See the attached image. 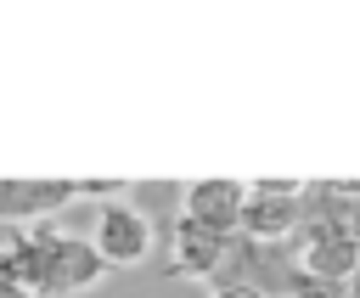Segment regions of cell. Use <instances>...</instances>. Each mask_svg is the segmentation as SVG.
<instances>
[{
    "label": "cell",
    "instance_id": "obj_8",
    "mask_svg": "<svg viewBox=\"0 0 360 298\" xmlns=\"http://www.w3.org/2000/svg\"><path fill=\"white\" fill-rule=\"evenodd\" d=\"M0 298H34V292H28V287H17V281L0 270Z\"/></svg>",
    "mask_w": 360,
    "mask_h": 298
},
{
    "label": "cell",
    "instance_id": "obj_6",
    "mask_svg": "<svg viewBox=\"0 0 360 298\" xmlns=\"http://www.w3.org/2000/svg\"><path fill=\"white\" fill-rule=\"evenodd\" d=\"M225 247H231V236H219V231L174 214V225H169V264L163 270L186 276V281H214L219 264H225Z\"/></svg>",
    "mask_w": 360,
    "mask_h": 298
},
{
    "label": "cell",
    "instance_id": "obj_2",
    "mask_svg": "<svg viewBox=\"0 0 360 298\" xmlns=\"http://www.w3.org/2000/svg\"><path fill=\"white\" fill-rule=\"evenodd\" d=\"M84 197H129V180H68V174H0V219L28 231L51 214H62L68 202Z\"/></svg>",
    "mask_w": 360,
    "mask_h": 298
},
{
    "label": "cell",
    "instance_id": "obj_3",
    "mask_svg": "<svg viewBox=\"0 0 360 298\" xmlns=\"http://www.w3.org/2000/svg\"><path fill=\"white\" fill-rule=\"evenodd\" d=\"M90 247L101 253L107 270H135V264H146V253L158 247V225H152L129 197H107V202H96Z\"/></svg>",
    "mask_w": 360,
    "mask_h": 298
},
{
    "label": "cell",
    "instance_id": "obj_7",
    "mask_svg": "<svg viewBox=\"0 0 360 298\" xmlns=\"http://www.w3.org/2000/svg\"><path fill=\"white\" fill-rule=\"evenodd\" d=\"M208 298H264L259 287H231V281H214L208 287Z\"/></svg>",
    "mask_w": 360,
    "mask_h": 298
},
{
    "label": "cell",
    "instance_id": "obj_1",
    "mask_svg": "<svg viewBox=\"0 0 360 298\" xmlns=\"http://www.w3.org/2000/svg\"><path fill=\"white\" fill-rule=\"evenodd\" d=\"M0 270L17 287H28L34 298H79V292H90L107 276V264L90 247V236L62 231L56 219H39L28 231H11L0 242Z\"/></svg>",
    "mask_w": 360,
    "mask_h": 298
},
{
    "label": "cell",
    "instance_id": "obj_4",
    "mask_svg": "<svg viewBox=\"0 0 360 298\" xmlns=\"http://www.w3.org/2000/svg\"><path fill=\"white\" fill-rule=\"evenodd\" d=\"M304 186L309 180H248L242 225L236 236L248 242H292L304 225Z\"/></svg>",
    "mask_w": 360,
    "mask_h": 298
},
{
    "label": "cell",
    "instance_id": "obj_5",
    "mask_svg": "<svg viewBox=\"0 0 360 298\" xmlns=\"http://www.w3.org/2000/svg\"><path fill=\"white\" fill-rule=\"evenodd\" d=\"M242 202H248V180H225V174H202V180H186L180 186V214L219 231V236H236L242 225Z\"/></svg>",
    "mask_w": 360,
    "mask_h": 298
},
{
    "label": "cell",
    "instance_id": "obj_9",
    "mask_svg": "<svg viewBox=\"0 0 360 298\" xmlns=\"http://www.w3.org/2000/svg\"><path fill=\"white\" fill-rule=\"evenodd\" d=\"M343 298H360V270L349 276V287H343Z\"/></svg>",
    "mask_w": 360,
    "mask_h": 298
}]
</instances>
